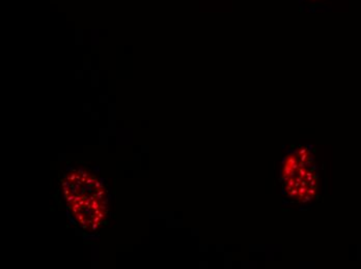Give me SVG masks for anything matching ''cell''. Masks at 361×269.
<instances>
[{"label": "cell", "mask_w": 361, "mask_h": 269, "mask_svg": "<svg viewBox=\"0 0 361 269\" xmlns=\"http://www.w3.org/2000/svg\"><path fill=\"white\" fill-rule=\"evenodd\" d=\"M298 161H299V160L296 157V155L292 154V155H289L287 157V160H285V161H284V165L285 166H290V167H292L293 165H295V164L298 163Z\"/></svg>", "instance_id": "6da1fadb"}, {"label": "cell", "mask_w": 361, "mask_h": 269, "mask_svg": "<svg viewBox=\"0 0 361 269\" xmlns=\"http://www.w3.org/2000/svg\"><path fill=\"white\" fill-rule=\"evenodd\" d=\"M298 195H299L298 188H293L290 193H287V196H289L290 198H297V197H298Z\"/></svg>", "instance_id": "7a4b0ae2"}, {"label": "cell", "mask_w": 361, "mask_h": 269, "mask_svg": "<svg viewBox=\"0 0 361 269\" xmlns=\"http://www.w3.org/2000/svg\"><path fill=\"white\" fill-rule=\"evenodd\" d=\"M306 194L307 195H310L311 198H315L316 196V188H307L306 191Z\"/></svg>", "instance_id": "3957f363"}, {"label": "cell", "mask_w": 361, "mask_h": 269, "mask_svg": "<svg viewBox=\"0 0 361 269\" xmlns=\"http://www.w3.org/2000/svg\"><path fill=\"white\" fill-rule=\"evenodd\" d=\"M307 151H308V149H307L306 147H302V148H300L299 150H296V152H295V153L297 154V158H299L300 155H302V154L306 153Z\"/></svg>", "instance_id": "277c9868"}, {"label": "cell", "mask_w": 361, "mask_h": 269, "mask_svg": "<svg viewBox=\"0 0 361 269\" xmlns=\"http://www.w3.org/2000/svg\"><path fill=\"white\" fill-rule=\"evenodd\" d=\"M297 172H298V174L299 175H301L302 177H303V178H305L306 177V173H307V170L305 169V168H298V170H297Z\"/></svg>", "instance_id": "5b68a950"}, {"label": "cell", "mask_w": 361, "mask_h": 269, "mask_svg": "<svg viewBox=\"0 0 361 269\" xmlns=\"http://www.w3.org/2000/svg\"><path fill=\"white\" fill-rule=\"evenodd\" d=\"M98 208H100L99 202H98V201H96V200H93V201H91V209L96 210V209H98Z\"/></svg>", "instance_id": "8992f818"}, {"label": "cell", "mask_w": 361, "mask_h": 269, "mask_svg": "<svg viewBox=\"0 0 361 269\" xmlns=\"http://www.w3.org/2000/svg\"><path fill=\"white\" fill-rule=\"evenodd\" d=\"M311 199H312V198H311V196H310V195H307V194H305V196H304L303 199H302V200H301V202H302V203L309 202V201H310Z\"/></svg>", "instance_id": "52a82bcc"}, {"label": "cell", "mask_w": 361, "mask_h": 269, "mask_svg": "<svg viewBox=\"0 0 361 269\" xmlns=\"http://www.w3.org/2000/svg\"><path fill=\"white\" fill-rule=\"evenodd\" d=\"M67 180H69V181L76 182V174H75V172H73L70 176H67Z\"/></svg>", "instance_id": "ba28073f"}, {"label": "cell", "mask_w": 361, "mask_h": 269, "mask_svg": "<svg viewBox=\"0 0 361 269\" xmlns=\"http://www.w3.org/2000/svg\"><path fill=\"white\" fill-rule=\"evenodd\" d=\"M309 185H310V188H318V180L312 179L310 182H309Z\"/></svg>", "instance_id": "9c48e42d"}, {"label": "cell", "mask_w": 361, "mask_h": 269, "mask_svg": "<svg viewBox=\"0 0 361 269\" xmlns=\"http://www.w3.org/2000/svg\"><path fill=\"white\" fill-rule=\"evenodd\" d=\"M295 177H290L289 178V180H287V184H289V185H290V186H294V184H295ZM287 184H285V185H287Z\"/></svg>", "instance_id": "30bf717a"}, {"label": "cell", "mask_w": 361, "mask_h": 269, "mask_svg": "<svg viewBox=\"0 0 361 269\" xmlns=\"http://www.w3.org/2000/svg\"><path fill=\"white\" fill-rule=\"evenodd\" d=\"M75 196H76V195H74V194H72V195L70 194V196H67V201L69 203L73 202V201H74V199H75Z\"/></svg>", "instance_id": "8fae6325"}, {"label": "cell", "mask_w": 361, "mask_h": 269, "mask_svg": "<svg viewBox=\"0 0 361 269\" xmlns=\"http://www.w3.org/2000/svg\"><path fill=\"white\" fill-rule=\"evenodd\" d=\"M300 183H301V186H306V188H307V186H309V181H307L305 178H303V180H302Z\"/></svg>", "instance_id": "7c38bea8"}, {"label": "cell", "mask_w": 361, "mask_h": 269, "mask_svg": "<svg viewBox=\"0 0 361 269\" xmlns=\"http://www.w3.org/2000/svg\"><path fill=\"white\" fill-rule=\"evenodd\" d=\"M76 219H77V221L80 222V221H82L83 219H85V217H84V215L82 214V213H79V212H78V213L76 214Z\"/></svg>", "instance_id": "4fadbf2b"}, {"label": "cell", "mask_w": 361, "mask_h": 269, "mask_svg": "<svg viewBox=\"0 0 361 269\" xmlns=\"http://www.w3.org/2000/svg\"><path fill=\"white\" fill-rule=\"evenodd\" d=\"M302 180H303V177L301 176V175H298V176H295V181H297V182H301Z\"/></svg>", "instance_id": "5bb4252c"}, {"label": "cell", "mask_w": 361, "mask_h": 269, "mask_svg": "<svg viewBox=\"0 0 361 269\" xmlns=\"http://www.w3.org/2000/svg\"><path fill=\"white\" fill-rule=\"evenodd\" d=\"M104 193H105L104 191H100V189H99V191H97V194H98V198H99V199H102V196L104 195Z\"/></svg>", "instance_id": "9a60e30c"}, {"label": "cell", "mask_w": 361, "mask_h": 269, "mask_svg": "<svg viewBox=\"0 0 361 269\" xmlns=\"http://www.w3.org/2000/svg\"><path fill=\"white\" fill-rule=\"evenodd\" d=\"M293 188H294V186H290V185H289V184H287V185H285V191H287V193H290Z\"/></svg>", "instance_id": "2e32d148"}, {"label": "cell", "mask_w": 361, "mask_h": 269, "mask_svg": "<svg viewBox=\"0 0 361 269\" xmlns=\"http://www.w3.org/2000/svg\"><path fill=\"white\" fill-rule=\"evenodd\" d=\"M95 188H103V185L100 183V182L96 181V182H95Z\"/></svg>", "instance_id": "e0dca14e"}, {"label": "cell", "mask_w": 361, "mask_h": 269, "mask_svg": "<svg viewBox=\"0 0 361 269\" xmlns=\"http://www.w3.org/2000/svg\"><path fill=\"white\" fill-rule=\"evenodd\" d=\"M300 186H301V183H300V182H295V184H294V188H299Z\"/></svg>", "instance_id": "ac0fdd59"}, {"label": "cell", "mask_w": 361, "mask_h": 269, "mask_svg": "<svg viewBox=\"0 0 361 269\" xmlns=\"http://www.w3.org/2000/svg\"><path fill=\"white\" fill-rule=\"evenodd\" d=\"M105 214H106V211H105V212H100L99 217H100V219H103V217H105Z\"/></svg>", "instance_id": "d6986e66"}, {"label": "cell", "mask_w": 361, "mask_h": 269, "mask_svg": "<svg viewBox=\"0 0 361 269\" xmlns=\"http://www.w3.org/2000/svg\"><path fill=\"white\" fill-rule=\"evenodd\" d=\"M82 176H83V177H86V178H88V177H89V175H88L87 172H85V171H84V172L82 173Z\"/></svg>", "instance_id": "ffe728a7"}, {"label": "cell", "mask_w": 361, "mask_h": 269, "mask_svg": "<svg viewBox=\"0 0 361 269\" xmlns=\"http://www.w3.org/2000/svg\"><path fill=\"white\" fill-rule=\"evenodd\" d=\"M86 180H87V178H86V177H83V176L81 177V181H82V183H83V182H84V183H86Z\"/></svg>", "instance_id": "44dd1931"}, {"label": "cell", "mask_w": 361, "mask_h": 269, "mask_svg": "<svg viewBox=\"0 0 361 269\" xmlns=\"http://www.w3.org/2000/svg\"><path fill=\"white\" fill-rule=\"evenodd\" d=\"M86 222H87V221H86V219H82V221L79 222V223H80L81 225H85V224H86Z\"/></svg>", "instance_id": "7402d4cb"}, {"label": "cell", "mask_w": 361, "mask_h": 269, "mask_svg": "<svg viewBox=\"0 0 361 269\" xmlns=\"http://www.w3.org/2000/svg\"><path fill=\"white\" fill-rule=\"evenodd\" d=\"M316 170V166H312V167L310 168V171L311 172H315V171Z\"/></svg>", "instance_id": "603a6c76"}, {"label": "cell", "mask_w": 361, "mask_h": 269, "mask_svg": "<svg viewBox=\"0 0 361 269\" xmlns=\"http://www.w3.org/2000/svg\"><path fill=\"white\" fill-rule=\"evenodd\" d=\"M84 171L83 170H81V169H79L78 171H77V174H82V173H83Z\"/></svg>", "instance_id": "cb8c5ba5"}, {"label": "cell", "mask_w": 361, "mask_h": 269, "mask_svg": "<svg viewBox=\"0 0 361 269\" xmlns=\"http://www.w3.org/2000/svg\"><path fill=\"white\" fill-rule=\"evenodd\" d=\"M82 228H83V229H87V225H82Z\"/></svg>", "instance_id": "d4e9b609"}]
</instances>
